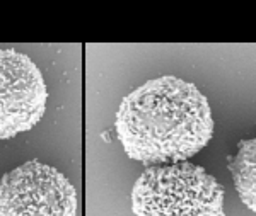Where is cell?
<instances>
[{
  "mask_svg": "<svg viewBox=\"0 0 256 216\" xmlns=\"http://www.w3.org/2000/svg\"><path fill=\"white\" fill-rule=\"evenodd\" d=\"M0 216H77V193L56 169L31 160L0 181Z\"/></svg>",
  "mask_w": 256,
  "mask_h": 216,
  "instance_id": "3957f363",
  "label": "cell"
},
{
  "mask_svg": "<svg viewBox=\"0 0 256 216\" xmlns=\"http://www.w3.org/2000/svg\"><path fill=\"white\" fill-rule=\"evenodd\" d=\"M46 85L30 56L0 49V140L30 131L46 109Z\"/></svg>",
  "mask_w": 256,
  "mask_h": 216,
  "instance_id": "277c9868",
  "label": "cell"
},
{
  "mask_svg": "<svg viewBox=\"0 0 256 216\" xmlns=\"http://www.w3.org/2000/svg\"><path fill=\"white\" fill-rule=\"evenodd\" d=\"M214 133L208 101L186 80L152 78L130 92L116 113V135L130 159L180 164L198 153Z\"/></svg>",
  "mask_w": 256,
  "mask_h": 216,
  "instance_id": "6da1fadb",
  "label": "cell"
},
{
  "mask_svg": "<svg viewBox=\"0 0 256 216\" xmlns=\"http://www.w3.org/2000/svg\"><path fill=\"white\" fill-rule=\"evenodd\" d=\"M135 216H224V189L193 164L154 165L132 191Z\"/></svg>",
  "mask_w": 256,
  "mask_h": 216,
  "instance_id": "7a4b0ae2",
  "label": "cell"
},
{
  "mask_svg": "<svg viewBox=\"0 0 256 216\" xmlns=\"http://www.w3.org/2000/svg\"><path fill=\"white\" fill-rule=\"evenodd\" d=\"M230 172L241 201L256 213V138L239 143Z\"/></svg>",
  "mask_w": 256,
  "mask_h": 216,
  "instance_id": "5b68a950",
  "label": "cell"
}]
</instances>
